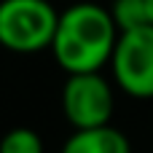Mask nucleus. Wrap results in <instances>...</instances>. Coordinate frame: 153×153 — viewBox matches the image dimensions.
I'll return each mask as SVG.
<instances>
[{"instance_id": "nucleus-2", "label": "nucleus", "mask_w": 153, "mask_h": 153, "mask_svg": "<svg viewBox=\"0 0 153 153\" xmlns=\"http://www.w3.org/2000/svg\"><path fill=\"white\" fill-rule=\"evenodd\" d=\"M59 11L48 0H0V46L13 54L51 48Z\"/></svg>"}, {"instance_id": "nucleus-7", "label": "nucleus", "mask_w": 153, "mask_h": 153, "mask_svg": "<svg viewBox=\"0 0 153 153\" xmlns=\"http://www.w3.org/2000/svg\"><path fill=\"white\" fill-rule=\"evenodd\" d=\"M0 153H43V140L35 129L16 126L3 134L0 140Z\"/></svg>"}, {"instance_id": "nucleus-8", "label": "nucleus", "mask_w": 153, "mask_h": 153, "mask_svg": "<svg viewBox=\"0 0 153 153\" xmlns=\"http://www.w3.org/2000/svg\"><path fill=\"white\" fill-rule=\"evenodd\" d=\"M145 8H148V22L153 24V0H145Z\"/></svg>"}, {"instance_id": "nucleus-4", "label": "nucleus", "mask_w": 153, "mask_h": 153, "mask_svg": "<svg viewBox=\"0 0 153 153\" xmlns=\"http://www.w3.org/2000/svg\"><path fill=\"white\" fill-rule=\"evenodd\" d=\"M113 86L102 73L67 75L62 86V110L75 129L108 126L113 118Z\"/></svg>"}, {"instance_id": "nucleus-1", "label": "nucleus", "mask_w": 153, "mask_h": 153, "mask_svg": "<svg viewBox=\"0 0 153 153\" xmlns=\"http://www.w3.org/2000/svg\"><path fill=\"white\" fill-rule=\"evenodd\" d=\"M118 35L121 32L110 11L100 3L83 0L59 13L51 54L67 75L100 73L105 65H110Z\"/></svg>"}, {"instance_id": "nucleus-5", "label": "nucleus", "mask_w": 153, "mask_h": 153, "mask_svg": "<svg viewBox=\"0 0 153 153\" xmlns=\"http://www.w3.org/2000/svg\"><path fill=\"white\" fill-rule=\"evenodd\" d=\"M62 153H132L129 137L116 126H97V129H75Z\"/></svg>"}, {"instance_id": "nucleus-3", "label": "nucleus", "mask_w": 153, "mask_h": 153, "mask_svg": "<svg viewBox=\"0 0 153 153\" xmlns=\"http://www.w3.org/2000/svg\"><path fill=\"white\" fill-rule=\"evenodd\" d=\"M113 81L134 100H153V24L121 32L110 56Z\"/></svg>"}, {"instance_id": "nucleus-6", "label": "nucleus", "mask_w": 153, "mask_h": 153, "mask_svg": "<svg viewBox=\"0 0 153 153\" xmlns=\"http://www.w3.org/2000/svg\"><path fill=\"white\" fill-rule=\"evenodd\" d=\"M118 32H129V30H137V27H145L151 24L148 22V8H145V0H113V5L108 8Z\"/></svg>"}]
</instances>
